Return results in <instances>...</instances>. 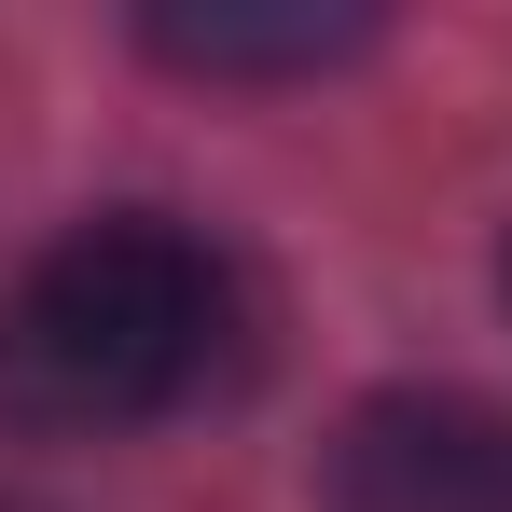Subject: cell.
I'll return each mask as SVG.
<instances>
[{"label":"cell","mask_w":512,"mask_h":512,"mask_svg":"<svg viewBox=\"0 0 512 512\" xmlns=\"http://www.w3.org/2000/svg\"><path fill=\"white\" fill-rule=\"evenodd\" d=\"M250 346L236 263L167 208L70 222L0 291V443H111L208 402Z\"/></svg>","instance_id":"cell-1"},{"label":"cell","mask_w":512,"mask_h":512,"mask_svg":"<svg viewBox=\"0 0 512 512\" xmlns=\"http://www.w3.org/2000/svg\"><path fill=\"white\" fill-rule=\"evenodd\" d=\"M333 512H512V402L485 388H374L319 457Z\"/></svg>","instance_id":"cell-2"},{"label":"cell","mask_w":512,"mask_h":512,"mask_svg":"<svg viewBox=\"0 0 512 512\" xmlns=\"http://www.w3.org/2000/svg\"><path fill=\"white\" fill-rule=\"evenodd\" d=\"M139 42L194 84H319L374 56V14H139Z\"/></svg>","instance_id":"cell-3"},{"label":"cell","mask_w":512,"mask_h":512,"mask_svg":"<svg viewBox=\"0 0 512 512\" xmlns=\"http://www.w3.org/2000/svg\"><path fill=\"white\" fill-rule=\"evenodd\" d=\"M0 512H28V499H0Z\"/></svg>","instance_id":"cell-4"},{"label":"cell","mask_w":512,"mask_h":512,"mask_svg":"<svg viewBox=\"0 0 512 512\" xmlns=\"http://www.w3.org/2000/svg\"><path fill=\"white\" fill-rule=\"evenodd\" d=\"M499 277H512V250H499Z\"/></svg>","instance_id":"cell-5"}]
</instances>
